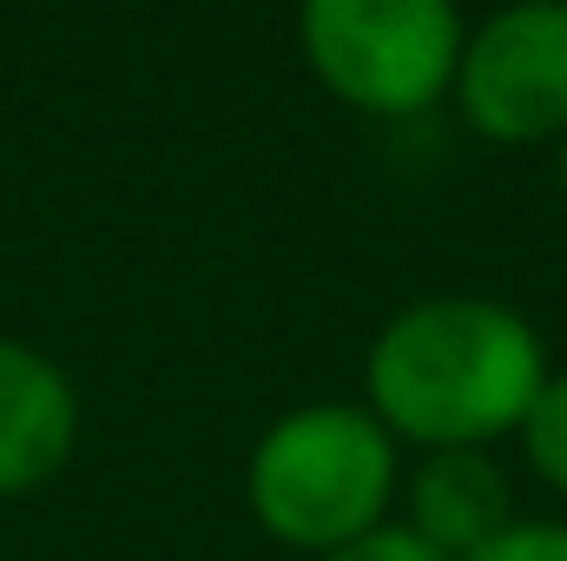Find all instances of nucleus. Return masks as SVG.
<instances>
[{"label":"nucleus","mask_w":567,"mask_h":561,"mask_svg":"<svg viewBox=\"0 0 567 561\" xmlns=\"http://www.w3.org/2000/svg\"><path fill=\"white\" fill-rule=\"evenodd\" d=\"M455 113L488 145H561L567 133V0H502L462 40Z\"/></svg>","instance_id":"4"},{"label":"nucleus","mask_w":567,"mask_h":561,"mask_svg":"<svg viewBox=\"0 0 567 561\" xmlns=\"http://www.w3.org/2000/svg\"><path fill=\"white\" fill-rule=\"evenodd\" d=\"M468 20L455 0H297L310 80L370 120H416L455 86Z\"/></svg>","instance_id":"3"},{"label":"nucleus","mask_w":567,"mask_h":561,"mask_svg":"<svg viewBox=\"0 0 567 561\" xmlns=\"http://www.w3.org/2000/svg\"><path fill=\"white\" fill-rule=\"evenodd\" d=\"M396 496H403V522L449 561H468L515 522L508 476L488 449H423Z\"/></svg>","instance_id":"6"},{"label":"nucleus","mask_w":567,"mask_h":561,"mask_svg":"<svg viewBox=\"0 0 567 561\" xmlns=\"http://www.w3.org/2000/svg\"><path fill=\"white\" fill-rule=\"evenodd\" d=\"M468 561H567V522H542V516H515L488 549Z\"/></svg>","instance_id":"8"},{"label":"nucleus","mask_w":567,"mask_h":561,"mask_svg":"<svg viewBox=\"0 0 567 561\" xmlns=\"http://www.w3.org/2000/svg\"><path fill=\"white\" fill-rule=\"evenodd\" d=\"M73 442H80L73 377L47 350L0 337V496H27L53 482Z\"/></svg>","instance_id":"5"},{"label":"nucleus","mask_w":567,"mask_h":561,"mask_svg":"<svg viewBox=\"0 0 567 561\" xmlns=\"http://www.w3.org/2000/svg\"><path fill=\"white\" fill-rule=\"evenodd\" d=\"M515 436H522V462L535 469V482L567 496V370H548Z\"/></svg>","instance_id":"7"},{"label":"nucleus","mask_w":567,"mask_h":561,"mask_svg":"<svg viewBox=\"0 0 567 561\" xmlns=\"http://www.w3.org/2000/svg\"><path fill=\"white\" fill-rule=\"evenodd\" d=\"M555 165H561V192H567V133H561V145H555Z\"/></svg>","instance_id":"10"},{"label":"nucleus","mask_w":567,"mask_h":561,"mask_svg":"<svg viewBox=\"0 0 567 561\" xmlns=\"http://www.w3.org/2000/svg\"><path fill=\"white\" fill-rule=\"evenodd\" d=\"M548 384L542 330L475 290L403 304L363 350V410L416 449H488Z\"/></svg>","instance_id":"1"},{"label":"nucleus","mask_w":567,"mask_h":561,"mask_svg":"<svg viewBox=\"0 0 567 561\" xmlns=\"http://www.w3.org/2000/svg\"><path fill=\"white\" fill-rule=\"evenodd\" d=\"M310 561H449V555L429 549L410 522L390 516L383 529H370V536H357V542H343V549H330V555H310Z\"/></svg>","instance_id":"9"},{"label":"nucleus","mask_w":567,"mask_h":561,"mask_svg":"<svg viewBox=\"0 0 567 561\" xmlns=\"http://www.w3.org/2000/svg\"><path fill=\"white\" fill-rule=\"evenodd\" d=\"M396 489L403 442L363 404H297L251 442L245 462L251 522L297 555H330L383 529Z\"/></svg>","instance_id":"2"}]
</instances>
